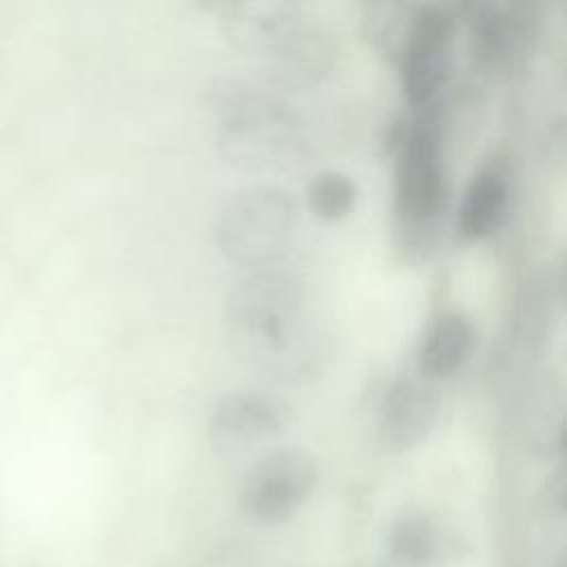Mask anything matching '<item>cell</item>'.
<instances>
[{"mask_svg": "<svg viewBox=\"0 0 567 567\" xmlns=\"http://www.w3.org/2000/svg\"><path fill=\"white\" fill-rule=\"evenodd\" d=\"M221 155L244 168L281 164L299 142L295 111L275 93L228 80L215 91Z\"/></svg>", "mask_w": 567, "mask_h": 567, "instance_id": "7a4b0ae2", "label": "cell"}, {"mask_svg": "<svg viewBox=\"0 0 567 567\" xmlns=\"http://www.w3.org/2000/svg\"><path fill=\"white\" fill-rule=\"evenodd\" d=\"M357 202L354 182L341 171H323L308 184V206L310 210L328 221L346 217Z\"/></svg>", "mask_w": 567, "mask_h": 567, "instance_id": "5bb4252c", "label": "cell"}, {"mask_svg": "<svg viewBox=\"0 0 567 567\" xmlns=\"http://www.w3.org/2000/svg\"><path fill=\"white\" fill-rule=\"evenodd\" d=\"M454 16L439 4H421L408 11V24L399 42L401 89L414 109L436 106L452 64Z\"/></svg>", "mask_w": 567, "mask_h": 567, "instance_id": "52a82bcc", "label": "cell"}, {"mask_svg": "<svg viewBox=\"0 0 567 567\" xmlns=\"http://www.w3.org/2000/svg\"><path fill=\"white\" fill-rule=\"evenodd\" d=\"M246 42L281 84H315L332 66L334 44L312 16L295 4H261L246 18Z\"/></svg>", "mask_w": 567, "mask_h": 567, "instance_id": "277c9868", "label": "cell"}, {"mask_svg": "<svg viewBox=\"0 0 567 567\" xmlns=\"http://www.w3.org/2000/svg\"><path fill=\"white\" fill-rule=\"evenodd\" d=\"M447 199L443 128L436 106L416 109L399 137L394 210L405 235L427 239Z\"/></svg>", "mask_w": 567, "mask_h": 567, "instance_id": "3957f363", "label": "cell"}, {"mask_svg": "<svg viewBox=\"0 0 567 567\" xmlns=\"http://www.w3.org/2000/svg\"><path fill=\"white\" fill-rule=\"evenodd\" d=\"M288 423L281 401L261 392H235L219 399L208 419L215 450L239 454L275 439Z\"/></svg>", "mask_w": 567, "mask_h": 567, "instance_id": "ba28073f", "label": "cell"}, {"mask_svg": "<svg viewBox=\"0 0 567 567\" xmlns=\"http://www.w3.org/2000/svg\"><path fill=\"white\" fill-rule=\"evenodd\" d=\"M470 33L476 55L498 64L516 49L523 35V20L509 7L474 4L470 13Z\"/></svg>", "mask_w": 567, "mask_h": 567, "instance_id": "4fadbf2b", "label": "cell"}, {"mask_svg": "<svg viewBox=\"0 0 567 567\" xmlns=\"http://www.w3.org/2000/svg\"><path fill=\"white\" fill-rule=\"evenodd\" d=\"M226 319L261 368L279 377L308 368L312 334L306 326L303 288L290 272L259 268L239 279L228 292Z\"/></svg>", "mask_w": 567, "mask_h": 567, "instance_id": "6da1fadb", "label": "cell"}, {"mask_svg": "<svg viewBox=\"0 0 567 567\" xmlns=\"http://www.w3.org/2000/svg\"><path fill=\"white\" fill-rule=\"evenodd\" d=\"M445 534L439 523L425 512L401 514L388 536L390 554L414 567L439 565L445 556Z\"/></svg>", "mask_w": 567, "mask_h": 567, "instance_id": "7c38bea8", "label": "cell"}, {"mask_svg": "<svg viewBox=\"0 0 567 567\" xmlns=\"http://www.w3.org/2000/svg\"><path fill=\"white\" fill-rule=\"evenodd\" d=\"M297 224L292 197L275 186H250L226 199L217 217L219 250L235 264L268 268L288 248Z\"/></svg>", "mask_w": 567, "mask_h": 567, "instance_id": "5b68a950", "label": "cell"}, {"mask_svg": "<svg viewBox=\"0 0 567 567\" xmlns=\"http://www.w3.org/2000/svg\"><path fill=\"white\" fill-rule=\"evenodd\" d=\"M317 481L319 467L310 452L301 447L272 450L241 478L239 512L252 525H281L306 505Z\"/></svg>", "mask_w": 567, "mask_h": 567, "instance_id": "8992f818", "label": "cell"}, {"mask_svg": "<svg viewBox=\"0 0 567 567\" xmlns=\"http://www.w3.org/2000/svg\"><path fill=\"white\" fill-rule=\"evenodd\" d=\"M474 348V328L461 312H443L425 328L416 365L425 381H439L456 374Z\"/></svg>", "mask_w": 567, "mask_h": 567, "instance_id": "30bf717a", "label": "cell"}, {"mask_svg": "<svg viewBox=\"0 0 567 567\" xmlns=\"http://www.w3.org/2000/svg\"><path fill=\"white\" fill-rule=\"evenodd\" d=\"M439 396L423 377H399L377 405L379 441L390 452H405L427 439L436 423Z\"/></svg>", "mask_w": 567, "mask_h": 567, "instance_id": "9c48e42d", "label": "cell"}, {"mask_svg": "<svg viewBox=\"0 0 567 567\" xmlns=\"http://www.w3.org/2000/svg\"><path fill=\"white\" fill-rule=\"evenodd\" d=\"M509 190V171L501 162L483 166L467 184L458 206V233L465 239L492 235L507 215Z\"/></svg>", "mask_w": 567, "mask_h": 567, "instance_id": "8fae6325", "label": "cell"}]
</instances>
